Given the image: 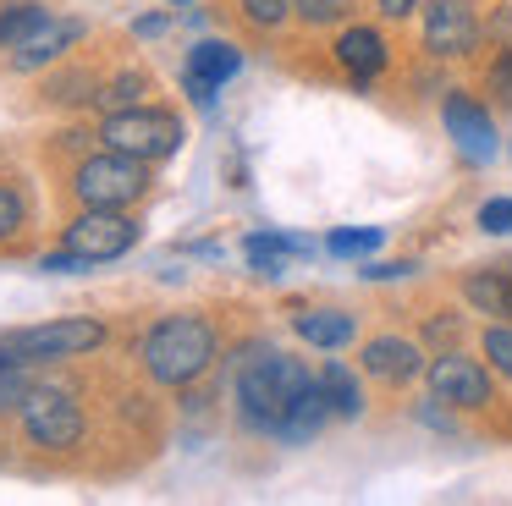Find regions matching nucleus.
<instances>
[{
    "instance_id": "nucleus-22",
    "label": "nucleus",
    "mask_w": 512,
    "mask_h": 506,
    "mask_svg": "<svg viewBox=\"0 0 512 506\" xmlns=\"http://www.w3.org/2000/svg\"><path fill=\"white\" fill-rule=\"evenodd\" d=\"M292 11H298L309 28H331V22L353 17V0H292Z\"/></svg>"
},
{
    "instance_id": "nucleus-1",
    "label": "nucleus",
    "mask_w": 512,
    "mask_h": 506,
    "mask_svg": "<svg viewBox=\"0 0 512 506\" xmlns=\"http://www.w3.org/2000/svg\"><path fill=\"white\" fill-rule=\"evenodd\" d=\"M314 380H320V374H309V363L292 358V352H270V347L248 352V358L237 363V407H243L248 429L281 440L287 413L298 407V396L309 391Z\"/></svg>"
},
{
    "instance_id": "nucleus-5",
    "label": "nucleus",
    "mask_w": 512,
    "mask_h": 506,
    "mask_svg": "<svg viewBox=\"0 0 512 506\" xmlns=\"http://www.w3.org/2000/svg\"><path fill=\"white\" fill-rule=\"evenodd\" d=\"M23 429L39 451H67V446H78V435H83V407L72 402V391H61V385H34V391L23 396Z\"/></svg>"
},
{
    "instance_id": "nucleus-29",
    "label": "nucleus",
    "mask_w": 512,
    "mask_h": 506,
    "mask_svg": "<svg viewBox=\"0 0 512 506\" xmlns=\"http://www.w3.org/2000/svg\"><path fill=\"white\" fill-rule=\"evenodd\" d=\"M479 226H485L490 237H507L512 231V198H490V204H479Z\"/></svg>"
},
{
    "instance_id": "nucleus-4",
    "label": "nucleus",
    "mask_w": 512,
    "mask_h": 506,
    "mask_svg": "<svg viewBox=\"0 0 512 506\" xmlns=\"http://www.w3.org/2000/svg\"><path fill=\"white\" fill-rule=\"evenodd\" d=\"M105 143L138 160H166L182 149V121L171 110H149V105H127L105 116Z\"/></svg>"
},
{
    "instance_id": "nucleus-15",
    "label": "nucleus",
    "mask_w": 512,
    "mask_h": 506,
    "mask_svg": "<svg viewBox=\"0 0 512 506\" xmlns=\"http://www.w3.org/2000/svg\"><path fill=\"white\" fill-rule=\"evenodd\" d=\"M463 297L490 319H512V259L501 264H479L463 275Z\"/></svg>"
},
{
    "instance_id": "nucleus-13",
    "label": "nucleus",
    "mask_w": 512,
    "mask_h": 506,
    "mask_svg": "<svg viewBox=\"0 0 512 506\" xmlns=\"http://www.w3.org/2000/svg\"><path fill=\"white\" fill-rule=\"evenodd\" d=\"M386 33L369 28V22H353V28H342V39H336V66H342L353 83H369V77L386 72Z\"/></svg>"
},
{
    "instance_id": "nucleus-9",
    "label": "nucleus",
    "mask_w": 512,
    "mask_h": 506,
    "mask_svg": "<svg viewBox=\"0 0 512 506\" xmlns=\"http://www.w3.org/2000/svg\"><path fill=\"white\" fill-rule=\"evenodd\" d=\"M441 121H446V132H452L457 154H463L468 165L496 160V121H490V110L479 105L468 88H452V94L441 99Z\"/></svg>"
},
{
    "instance_id": "nucleus-32",
    "label": "nucleus",
    "mask_w": 512,
    "mask_h": 506,
    "mask_svg": "<svg viewBox=\"0 0 512 506\" xmlns=\"http://www.w3.org/2000/svg\"><path fill=\"white\" fill-rule=\"evenodd\" d=\"M171 6H188V0H171Z\"/></svg>"
},
{
    "instance_id": "nucleus-2",
    "label": "nucleus",
    "mask_w": 512,
    "mask_h": 506,
    "mask_svg": "<svg viewBox=\"0 0 512 506\" xmlns=\"http://www.w3.org/2000/svg\"><path fill=\"white\" fill-rule=\"evenodd\" d=\"M215 358V330L199 314H171L144 336V369L160 385H193Z\"/></svg>"
},
{
    "instance_id": "nucleus-17",
    "label": "nucleus",
    "mask_w": 512,
    "mask_h": 506,
    "mask_svg": "<svg viewBox=\"0 0 512 506\" xmlns=\"http://www.w3.org/2000/svg\"><path fill=\"white\" fill-rule=\"evenodd\" d=\"M248 264H254L259 275H281V264L287 259H303V253H314V242L303 237H281V231H254V237L243 242Z\"/></svg>"
},
{
    "instance_id": "nucleus-10",
    "label": "nucleus",
    "mask_w": 512,
    "mask_h": 506,
    "mask_svg": "<svg viewBox=\"0 0 512 506\" xmlns=\"http://www.w3.org/2000/svg\"><path fill=\"white\" fill-rule=\"evenodd\" d=\"M424 44L435 55H468L479 44V17L468 0H424Z\"/></svg>"
},
{
    "instance_id": "nucleus-6",
    "label": "nucleus",
    "mask_w": 512,
    "mask_h": 506,
    "mask_svg": "<svg viewBox=\"0 0 512 506\" xmlns=\"http://www.w3.org/2000/svg\"><path fill=\"white\" fill-rule=\"evenodd\" d=\"M424 380H430V396L441 407H463V413L490 407V369L479 358H468V352H457V347H446L441 358L424 363Z\"/></svg>"
},
{
    "instance_id": "nucleus-26",
    "label": "nucleus",
    "mask_w": 512,
    "mask_h": 506,
    "mask_svg": "<svg viewBox=\"0 0 512 506\" xmlns=\"http://www.w3.org/2000/svg\"><path fill=\"white\" fill-rule=\"evenodd\" d=\"M138 94H144V77H116V83L100 88L94 99H100L105 110H127V105H138Z\"/></svg>"
},
{
    "instance_id": "nucleus-24",
    "label": "nucleus",
    "mask_w": 512,
    "mask_h": 506,
    "mask_svg": "<svg viewBox=\"0 0 512 506\" xmlns=\"http://www.w3.org/2000/svg\"><path fill=\"white\" fill-rule=\"evenodd\" d=\"M23 226H28V198L17 193L12 182H0V242L17 237Z\"/></svg>"
},
{
    "instance_id": "nucleus-18",
    "label": "nucleus",
    "mask_w": 512,
    "mask_h": 506,
    "mask_svg": "<svg viewBox=\"0 0 512 506\" xmlns=\"http://www.w3.org/2000/svg\"><path fill=\"white\" fill-rule=\"evenodd\" d=\"M325 418H336V407H331V396H325V385L314 380L309 391L298 396V407L287 413V424H281V440H309V435H320Z\"/></svg>"
},
{
    "instance_id": "nucleus-20",
    "label": "nucleus",
    "mask_w": 512,
    "mask_h": 506,
    "mask_svg": "<svg viewBox=\"0 0 512 506\" xmlns=\"http://www.w3.org/2000/svg\"><path fill=\"white\" fill-rule=\"evenodd\" d=\"M45 22H50V11L39 6V0H6V6H0V50H17V44L34 28H45Z\"/></svg>"
},
{
    "instance_id": "nucleus-27",
    "label": "nucleus",
    "mask_w": 512,
    "mask_h": 506,
    "mask_svg": "<svg viewBox=\"0 0 512 506\" xmlns=\"http://www.w3.org/2000/svg\"><path fill=\"white\" fill-rule=\"evenodd\" d=\"M485 83H490V94H496V105H512V44L496 55V61H490Z\"/></svg>"
},
{
    "instance_id": "nucleus-16",
    "label": "nucleus",
    "mask_w": 512,
    "mask_h": 506,
    "mask_svg": "<svg viewBox=\"0 0 512 506\" xmlns=\"http://www.w3.org/2000/svg\"><path fill=\"white\" fill-rule=\"evenodd\" d=\"M292 330H298L309 347L336 352V347H347V341L358 336V319L347 314V308H303V314H292Z\"/></svg>"
},
{
    "instance_id": "nucleus-23",
    "label": "nucleus",
    "mask_w": 512,
    "mask_h": 506,
    "mask_svg": "<svg viewBox=\"0 0 512 506\" xmlns=\"http://www.w3.org/2000/svg\"><path fill=\"white\" fill-rule=\"evenodd\" d=\"M325 248L336 253V259H364V253L380 248V231L375 226H358V231H331V242Z\"/></svg>"
},
{
    "instance_id": "nucleus-30",
    "label": "nucleus",
    "mask_w": 512,
    "mask_h": 506,
    "mask_svg": "<svg viewBox=\"0 0 512 506\" xmlns=\"http://www.w3.org/2000/svg\"><path fill=\"white\" fill-rule=\"evenodd\" d=\"M457 330H463V319H457V314H452V319L435 314L430 325H424V336H430V341H457Z\"/></svg>"
},
{
    "instance_id": "nucleus-7",
    "label": "nucleus",
    "mask_w": 512,
    "mask_h": 506,
    "mask_svg": "<svg viewBox=\"0 0 512 506\" xmlns=\"http://www.w3.org/2000/svg\"><path fill=\"white\" fill-rule=\"evenodd\" d=\"M133 242H138V226L127 215H116V209H83V215L67 226V248L78 253V259H89V264L122 259Z\"/></svg>"
},
{
    "instance_id": "nucleus-28",
    "label": "nucleus",
    "mask_w": 512,
    "mask_h": 506,
    "mask_svg": "<svg viewBox=\"0 0 512 506\" xmlns=\"http://www.w3.org/2000/svg\"><path fill=\"white\" fill-rule=\"evenodd\" d=\"M237 6H243V17L254 22V28H276L292 11V0H237Z\"/></svg>"
},
{
    "instance_id": "nucleus-11",
    "label": "nucleus",
    "mask_w": 512,
    "mask_h": 506,
    "mask_svg": "<svg viewBox=\"0 0 512 506\" xmlns=\"http://www.w3.org/2000/svg\"><path fill=\"white\" fill-rule=\"evenodd\" d=\"M237 66H243V50H237V44H226V39H204V44H193V55H188L182 88L193 94V105H210V99L221 94L226 77H237Z\"/></svg>"
},
{
    "instance_id": "nucleus-12",
    "label": "nucleus",
    "mask_w": 512,
    "mask_h": 506,
    "mask_svg": "<svg viewBox=\"0 0 512 506\" xmlns=\"http://www.w3.org/2000/svg\"><path fill=\"white\" fill-rule=\"evenodd\" d=\"M364 374L369 380H380V385H408L413 374H424V352H419V341H408V336H375V341H364Z\"/></svg>"
},
{
    "instance_id": "nucleus-21",
    "label": "nucleus",
    "mask_w": 512,
    "mask_h": 506,
    "mask_svg": "<svg viewBox=\"0 0 512 506\" xmlns=\"http://www.w3.org/2000/svg\"><path fill=\"white\" fill-rule=\"evenodd\" d=\"M28 391H34V380H28V358L12 347V341H0V407H23Z\"/></svg>"
},
{
    "instance_id": "nucleus-3",
    "label": "nucleus",
    "mask_w": 512,
    "mask_h": 506,
    "mask_svg": "<svg viewBox=\"0 0 512 506\" xmlns=\"http://www.w3.org/2000/svg\"><path fill=\"white\" fill-rule=\"evenodd\" d=\"M144 165H149V160L122 154V149L94 154V160L78 165V176H72V193H78L83 209H122V204H133V198L149 187V171H144Z\"/></svg>"
},
{
    "instance_id": "nucleus-31",
    "label": "nucleus",
    "mask_w": 512,
    "mask_h": 506,
    "mask_svg": "<svg viewBox=\"0 0 512 506\" xmlns=\"http://www.w3.org/2000/svg\"><path fill=\"white\" fill-rule=\"evenodd\" d=\"M413 6H419V0H380V11H386V17H397V22L408 17Z\"/></svg>"
},
{
    "instance_id": "nucleus-14",
    "label": "nucleus",
    "mask_w": 512,
    "mask_h": 506,
    "mask_svg": "<svg viewBox=\"0 0 512 506\" xmlns=\"http://www.w3.org/2000/svg\"><path fill=\"white\" fill-rule=\"evenodd\" d=\"M78 39H83V22H78V17H50L45 28H34V33H28V39L12 50V66H17V72L50 66V61H61V55H67Z\"/></svg>"
},
{
    "instance_id": "nucleus-19",
    "label": "nucleus",
    "mask_w": 512,
    "mask_h": 506,
    "mask_svg": "<svg viewBox=\"0 0 512 506\" xmlns=\"http://www.w3.org/2000/svg\"><path fill=\"white\" fill-rule=\"evenodd\" d=\"M320 385H325V396H331L336 418H358V413H364V385H358V374L347 369V363L331 358L320 369Z\"/></svg>"
},
{
    "instance_id": "nucleus-8",
    "label": "nucleus",
    "mask_w": 512,
    "mask_h": 506,
    "mask_svg": "<svg viewBox=\"0 0 512 506\" xmlns=\"http://www.w3.org/2000/svg\"><path fill=\"white\" fill-rule=\"evenodd\" d=\"M17 352H23L28 363H45V358H78V352L100 347L105 341V325L100 319H56V325H34V330H12Z\"/></svg>"
},
{
    "instance_id": "nucleus-25",
    "label": "nucleus",
    "mask_w": 512,
    "mask_h": 506,
    "mask_svg": "<svg viewBox=\"0 0 512 506\" xmlns=\"http://www.w3.org/2000/svg\"><path fill=\"white\" fill-rule=\"evenodd\" d=\"M479 347H485L490 369H496V374H507V380H512V325H490Z\"/></svg>"
}]
</instances>
